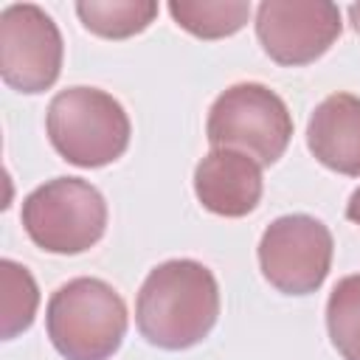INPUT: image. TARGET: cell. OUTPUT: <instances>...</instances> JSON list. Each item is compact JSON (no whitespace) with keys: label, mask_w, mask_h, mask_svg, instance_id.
Returning <instances> with one entry per match:
<instances>
[{"label":"cell","mask_w":360,"mask_h":360,"mask_svg":"<svg viewBox=\"0 0 360 360\" xmlns=\"http://www.w3.org/2000/svg\"><path fill=\"white\" fill-rule=\"evenodd\" d=\"M45 129L51 146L73 166L98 169L129 146V115L118 98L98 87H68L48 104Z\"/></svg>","instance_id":"3"},{"label":"cell","mask_w":360,"mask_h":360,"mask_svg":"<svg viewBox=\"0 0 360 360\" xmlns=\"http://www.w3.org/2000/svg\"><path fill=\"white\" fill-rule=\"evenodd\" d=\"M65 42L53 17L34 3L0 11V76L17 93H42L62 73Z\"/></svg>","instance_id":"7"},{"label":"cell","mask_w":360,"mask_h":360,"mask_svg":"<svg viewBox=\"0 0 360 360\" xmlns=\"http://www.w3.org/2000/svg\"><path fill=\"white\" fill-rule=\"evenodd\" d=\"M194 194L217 217H248L262 200V166L236 149H211L194 169Z\"/></svg>","instance_id":"9"},{"label":"cell","mask_w":360,"mask_h":360,"mask_svg":"<svg viewBox=\"0 0 360 360\" xmlns=\"http://www.w3.org/2000/svg\"><path fill=\"white\" fill-rule=\"evenodd\" d=\"M346 219H352L354 225H360V186L352 191V197L346 202Z\"/></svg>","instance_id":"15"},{"label":"cell","mask_w":360,"mask_h":360,"mask_svg":"<svg viewBox=\"0 0 360 360\" xmlns=\"http://www.w3.org/2000/svg\"><path fill=\"white\" fill-rule=\"evenodd\" d=\"M219 318L214 273L194 259H169L149 270L135 298L138 332L158 349L197 346Z\"/></svg>","instance_id":"1"},{"label":"cell","mask_w":360,"mask_h":360,"mask_svg":"<svg viewBox=\"0 0 360 360\" xmlns=\"http://www.w3.org/2000/svg\"><path fill=\"white\" fill-rule=\"evenodd\" d=\"M82 25L104 39H127L149 28L158 17V3L152 0H82L76 3Z\"/></svg>","instance_id":"11"},{"label":"cell","mask_w":360,"mask_h":360,"mask_svg":"<svg viewBox=\"0 0 360 360\" xmlns=\"http://www.w3.org/2000/svg\"><path fill=\"white\" fill-rule=\"evenodd\" d=\"M307 146L326 169L360 177V98L352 93L326 96L309 115Z\"/></svg>","instance_id":"10"},{"label":"cell","mask_w":360,"mask_h":360,"mask_svg":"<svg viewBox=\"0 0 360 360\" xmlns=\"http://www.w3.org/2000/svg\"><path fill=\"white\" fill-rule=\"evenodd\" d=\"M28 239L59 256L90 250L107 231V202L82 177H53L37 186L20 211Z\"/></svg>","instance_id":"5"},{"label":"cell","mask_w":360,"mask_h":360,"mask_svg":"<svg viewBox=\"0 0 360 360\" xmlns=\"http://www.w3.org/2000/svg\"><path fill=\"white\" fill-rule=\"evenodd\" d=\"M335 242L329 228L309 214L273 219L259 239V267L270 287L284 295L315 292L332 267Z\"/></svg>","instance_id":"6"},{"label":"cell","mask_w":360,"mask_h":360,"mask_svg":"<svg viewBox=\"0 0 360 360\" xmlns=\"http://www.w3.org/2000/svg\"><path fill=\"white\" fill-rule=\"evenodd\" d=\"M340 31V8L326 0H264L256 8L259 45L284 68L321 59Z\"/></svg>","instance_id":"8"},{"label":"cell","mask_w":360,"mask_h":360,"mask_svg":"<svg viewBox=\"0 0 360 360\" xmlns=\"http://www.w3.org/2000/svg\"><path fill=\"white\" fill-rule=\"evenodd\" d=\"M326 329L343 360H360V273L340 278L326 301Z\"/></svg>","instance_id":"14"},{"label":"cell","mask_w":360,"mask_h":360,"mask_svg":"<svg viewBox=\"0 0 360 360\" xmlns=\"http://www.w3.org/2000/svg\"><path fill=\"white\" fill-rule=\"evenodd\" d=\"M127 304L101 278L79 276L62 284L45 309V329L65 360H110L127 335Z\"/></svg>","instance_id":"2"},{"label":"cell","mask_w":360,"mask_h":360,"mask_svg":"<svg viewBox=\"0 0 360 360\" xmlns=\"http://www.w3.org/2000/svg\"><path fill=\"white\" fill-rule=\"evenodd\" d=\"M205 138L214 149H236L259 166L276 163L292 138V115L278 93L259 82H239L222 90L205 121Z\"/></svg>","instance_id":"4"},{"label":"cell","mask_w":360,"mask_h":360,"mask_svg":"<svg viewBox=\"0 0 360 360\" xmlns=\"http://www.w3.org/2000/svg\"><path fill=\"white\" fill-rule=\"evenodd\" d=\"M349 20H352V28L360 34V3H352L349 6Z\"/></svg>","instance_id":"16"},{"label":"cell","mask_w":360,"mask_h":360,"mask_svg":"<svg viewBox=\"0 0 360 360\" xmlns=\"http://www.w3.org/2000/svg\"><path fill=\"white\" fill-rule=\"evenodd\" d=\"M172 20L200 37V39H222L236 34L248 17H250V3L242 0H172L169 3Z\"/></svg>","instance_id":"12"},{"label":"cell","mask_w":360,"mask_h":360,"mask_svg":"<svg viewBox=\"0 0 360 360\" xmlns=\"http://www.w3.org/2000/svg\"><path fill=\"white\" fill-rule=\"evenodd\" d=\"M0 335L3 340H11L34 323L39 290L34 276L11 259L0 262Z\"/></svg>","instance_id":"13"}]
</instances>
